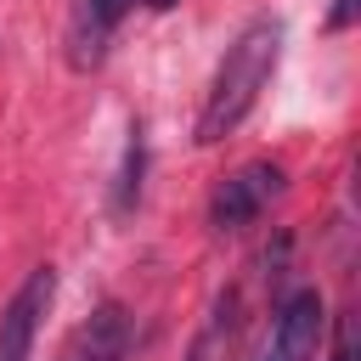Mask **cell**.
Segmentation results:
<instances>
[{
	"instance_id": "obj_2",
	"label": "cell",
	"mask_w": 361,
	"mask_h": 361,
	"mask_svg": "<svg viewBox=\"0 0 361 361\" xmlns=\"http://www.w3.org/2000/svg\"><path fill=\"white\" fill-rule=\"evenodd\" d=\"M282 192V169L276 164H243L237 175H226L220 186H214V197H209V226L214 231H243V226H254L265 209H271V197Z\"/></svg>"
},
{
	"instance_id": "obj_4",
	"label": "cell",
	"mask_w": 361,
	"mask_h": 361,
	"mask_svg": "<svg viewBox=\"0 0 361 361\" xmlns=\"http://www.w3.org/2000/svg\"><path fill=\"white\" fill-rule=\"evenodd\" d=\"M316 338H322V293L316 288H299L276 310V338H271L265 361H310L316 355Z\"/></svg>"
},
{
	"instance_id": "obj_3",
	"label": "cell",
	"mask_w": 361,
	"mask_h": 361,
	"mask_svg": "<svg viewBox=\"0 0 361 361\" xmlns=\"http://www.w3.org/2000/svg\"><path fill=\"white\" fill-rule=\"evenodd\" d=\"M51 293H56L51 265H34V271H28V282L11 293V305H6V316H0V361H28V350H34V333H39V316H45V305H51Z\"/></svg>"
},
{
	"instance_id": "obj_7",
	"label": "cell",
	"mask_w": 361,
	"mask_h": 361,
	"mask_svg": "<svg viewBox=\"0 0 361 361\" xmlns=\"http://www.w3.org/2000/svg\"><path fill=\"white\" fill-rule=\"evenodd\" d=\"M135 197H141V130H130V152H124V175H118V197H113V209L130 214Z\"/></svg>"
},
{
	"instance_id": "obj_1",
	"label": "cell",
	"mask_w": 361,
	"mask_h": 361,
	"mask_svg": "<svg viewBox=\"0 0 361 361\" xmlns=\"http://www.w3.org/2000/svg\"><path fill=\"white\" fill-rule=\"evenodd\" d=\"M276 56H282V23H276V17H254V23L231 39V51H226V62H220V73H214V85H209V102H203V113H197V141H203V147L226 141V135L254 113L265 79L276 73Z\"/></svg>"
},
{
	"instance_id": "obj_6",
	"label": "cell",
	"mask_w": 361,
	"mask_h": 361,
	"mask_svg": "<svg viewBox=\"0 0 361 361\" xmlns=\"http://www.w3.org/2000/svg\"><path fill=\"white\" fill-rule=\"evenodd\" d=\"M124 11H130V0H73V34H68L73 68H96L102 62V51H107V39H113Z\"/></svg>"
},
{
	"instance_id": "obj_5",
	"label": "cell",
	"mask_w": 361,
	"mask_h": 361,
	"mask_svg": "<svg viewBox=\"0 0 361 361\" xmlns=\"http://www.w3.org/2000/svg\"><path fill=\"white\" fill-rule=\"evenodd\" d=\"M130 344H135L130 316H124L118 305H102L90 322H79V327H73V338L62 344V355H56V361H124V355H130Z\"/></svg>"
},
{
	"instance_id": "obj_8",
	"label": "cell",
	"mask_w": 361,
	"mask_h": 361,
	"mask_svg": "<svg viewBox=\"0 0 361 361\" xmlns=\"http://www.w3.org/2000/svg\"><path fill=\"white\" fill-rule=\"evenodd\" d=\"M350 17H355V0H338V6H333V28H344Z\"/></svg>"
}]
</instances>
